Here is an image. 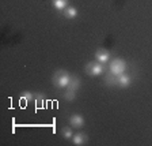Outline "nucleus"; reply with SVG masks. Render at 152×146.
I'll use <instances>...</instances> for the list:
<instances>
[{
    "label": "nucleus",
    "mask_w": 152,
    "mask_h": 146,
    "mask_svg": "<svg viewBox=\"0 0 152 146\" xmlns=\"http://www.w3.org/2000/svg\"><path fill=\"white\" fill-rule=\"evenodd\" d=\"M52 4L56 10L58 11H64L68 7V0H52Z\"/></svg>",
    "instance_id": "nucleus-8"
},
{
    "label": "nucleus",
    "mask_w": 152,
    "mask_h": 146,
    "mask_svg": "<svg viewBox=\"0 0 152 146\" xmlns=\"http://www.w3.org/2000/svg\"><path fill=\"white\" fill-rule=\"evenodd\" d=\"M72 142H73V145H77V146L84 145V143L87 142V135H86V134H83V133L75 134V135H73Z\"/></svg>",
    "instance_id": "nucleus-7"
},
{
    "label": "nucleus",
    "mask_w": 152,
    "mask_h": 146,
    "mask_svg": "<svg viewBox=\"0 0 152 146\" xmlns=\"http://www.w3.org/2000/svg\"><path fill=\"white\" fill-rule=\"evenodd\" d=\"M95 57H96V62L99 63H107L109 59H110V53H109L106 49H98V51L95 52Z\"/></svg>",
    "instance_id": "nucleus-6"
},
{
    "label": "nucleus",
    "mask_w": 152,
    "mask_h": 146,
    "mask_svg": "<svg viewBox=\"0 0 152 146\" xmlns=\"http://www.w3.org/2000/svg\"><path fill=\"white\" fill-rule=\"evenodd\" d=\"M80 87V79L77 78V76H75V75H72V78H71V81H69V85L66 86V89H71V90H77Z\"/></svg>",
    "instance_id": "nucleus-9"
},
{
    "label": "nucleus",
    "mask_w": 152,
    "mask_h": 146,
    "mask_svg": "<svg viewBox=\"0 0 152 146\" xmlns=\"http://www.w3.org/2000/svg\"><path fill=\"white\" fill-rule=\"evenodd\" d=\"M31 99H34V96L31 94L30 92H23V93H20V100H25V101H30Z\"/></svg>",
    "instance_id": "nucleus-12"
},
{
    "label": "nucleus",
    "mask_w": 152,
    "mask_h": 146,
    "mask_svg": "<svg viewBox=\"0 0 152 146\" xmlns=\"http://www.w3.org/2000/svg\"><path fill=\"white\" fill-rule=\"evenodd\" d=\"M107 82H110L111 85H118V86H121V87H126V86L130 85L132 78H130L128 74L122 73V74H118V75H113V79L107 81Z\"/></svg>",
    "instance_id": "nucleus-2"
},
{
    "label": "nucleus",
    "mask_w": 152,
    "mask_h": 146,
    "mask_svg": "<svg viewBox=\"0 0 152 146\" xmlns=\"http://www.w3.org/2000/svg\"><path fill=\"white\" fill-rule=\"evenodd\" d=\"M69 123H71V126H72V127L80 128V127H83V126H84V119H83L82 115L75 113V115H72V116L69 118Z\"/></svg>",
    "instance_id": "nucleus-5"
},
{
    "label": "nucleus",
    "mask_w": 152,
    "mask_h": 146,
    "mask_svg": "<svg viewBox=\"0 0 152 146\" xmlns=\"http://www.w3.org/2000/svg\"><path fill=\"white\" fill-rule=\"evenodd\" d=\"M64 16L68 19H73L77 16V10L75 8V7H66L65 10H64Z\"/></svg>",
    "instance_id": "nucleus-10"
},
{
    "label": "nucleus",
    "mask_w": 152,
    "mask_h": 146,
    "mask_svg": "<svg viewBox=\"0 0 152 146\" xmlns=\"http://www.w3.org/2000/svg\"><path fill=\"white\" fill-rule=\"evenodd\" d=\"M76 97V92L75 90H71V89H66V92L64 93V99L68 100V101H73Z\"/></svg>",
    "instance_id": "nucleus-11"
},
{
    "label": "nucleus",
    "mask_w": 152,
    "mask_h": 146,
    "mask_svg": "<svg viewBox=\"0 0 152 146\" xmlns=\"http://www.w3.org/2000/svg\"><path fill=\"white\" fill-rule=\"evenodd\" d=\"M126 70V63L122 59H114L110 62V71L111 75H118V74L125 73Z\"/></svg>",
    "instance_id": "nucleus-3"
},
{
    "label": "nucleus",
    "mask_w": 152,
    "mask_h": 146,
    "mask_svg": "<svg viewBox=\"0 0 152 146\" xmlns=\"http://www.w3.org/2000/svg\"><path fill=\"white\" fill-rule=\"evenodd\" d=\"M86 73L91 76H96L101 75L103 73V66L99 62H90L87 66H86Z\"/></svg>",
    "instance_id": "nucleus-4"
},
{
    "label": "nucleus",
    "mask_w": 152,
    "mask_h": 146,
    "mask_svg": "<svg viewBox=\"0 0 152 146\" xmlns=\"http://www.w3.org/2000/svg\"><path fill=\"white\" fill-rule=\"evenodd\" d=\"M63 137L66 138V139H69V138L72 137V130H71V127H64L63 128Z\"/></svg>",
    "instance_id": "nucleus-13"
},
{
    "label": "nucleus",
    "mask_w": 152,
    "mask_h": 146,
    "mask_svg": "<svg viewBox=\"0 0 152 146\" xmlns=\"http://www.w3.org/2000/svg\"><path fill=\"white\" fill-rule=\"evenodd\" d=\"M71 78H72V75H69V73H66V71H64V70H58L53 75V83L57 87L64 89V87H66V86L69 85Z\"/></svg>",
    "instance_id": "nucleus-1"
}]
</instances>
